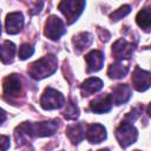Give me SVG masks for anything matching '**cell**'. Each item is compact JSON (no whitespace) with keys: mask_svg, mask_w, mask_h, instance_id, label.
I'll use <instances>...</instances> for the list:
<instances>
[{"mask_svg":"<svg viewBox=\"0 0 151 151\" xmlns=\"http://www.w3.org/2000/svg\"><path fill=\"white\" fill-rule=\"evenodd\" d=\"M6 118H7V114H6V112L2 110V109H0V125L6 120Z\"/></svg>","mask_w":151,"mask_h":151,"instance_id":"cell-27","label":"cell"},{"mask_svg":"<svg viewBox=\"0 0 151 151\" xmlns=\"http://www.w3.org/2000/svg\"><path fill=\"white\" fill-rule=\"evenodd\" d=\"M129 73V66L123 64V60H117L116 63L111 64L107 70V76L111 79H120L124 78Z\"/></svg>","mask_w":151,"mask_h":151,"instance_id":"cell-19","label":"cell"},{"mask_svg":"<svg viewBox=\"0 0 151 151\" xmlns=\"http://www.w3.org/2000/svg\"><path fill=\"white\" fill-rule=\"evenodd\" d=\"M85 60H86V71H87V73L97 72L104 65V54H103V52H100L98 50H92L90 53L86 54Z\"/></svg>","mask_w":151,"mask_h":151,"instance_id":"cell-11","label":"cell"},{"mask_svg":"<svg viewBox=\"0 0 151 151\" xmlns=\"http://www.w3.org/2000/svg\"><path fill=\"white\" fill-rule=\"evenodd\" d=\"M73 45L77 52H83L84 50H86L87 47H90V45L93 41L92 34L88 32H80L77 35L73 37Z\"/></svg>","mask_w":151,"mask_h":151,"instance_id":"cell-18","label":"cell"},{"mask_svg":"<svg viewBox=\"0 0 151 151\" xmlns=\"http://www.w3.org/2000/svg\"><path fill=\"white\" fill-rule=\"evenodd\" d=\"M101 87H103L101 79H99L97 77H92V78H88L81 83L80 91H81V94L84 97H87V96H91V94L100 91Z\"/></svg>","mask_w":151,"mask_h":151,"instance_id":"cell-17","label":"cell"},{"mask_svg":"<svg viewBox=\"0 0 151 151\" xmlns=\"http://www.w3.org/2000/svg\"><path fill=\"white\" fill-rule=\"evenodd\" d=\"M59 127V120H45L39 123H31L33 137H50L53 136Z\"/></svg>","mask_w":151,"mask_h":151,"instance_id":"cell-6","label":"cell"},{"mask_svg":"<svg viewBox=\"0 0 151 151\" xmlns=\"http://www.w3.org/2000/svg\"><path fill=\"white\" fill-rule=\"evenodd\" d=\"M58 67V60L57 57L53 54H47L37 61L32 63L28 67V74L35 79V80H41L44 78H47L52 76Z\"/></svg>","mask_w":151,"mask_h":151,"instance_id":"cell-1","label":"cell"},{"mask_svg":"<svg viewBox=\"0 0 151 151\" xmlns=\"http://www.w3.org/2000/svg\"><path fill=\"white\" fill-rule=\"evenodd\" d=\"M34 53V48L32 45L29 44H22L19 48V58L21 60H26L28 59L29 57H32Z\"/></svg>","mask_w":151,"mask_h":151,"instance_id":"cell-24","label":"cell"},{"mask_svg":"<svg viewBox=\"0 0 151 151\" xmlns=\"http://www.w3.org/2000/svg\"><path fill=\"white\" fill-rule=\"evenodd\" d=\"M86 138L91 144H99L106 139V129L100 124L88 125L86 131Z\"/></svg>","mask_w":151,"mask_h":151,"instance_id":"cell-14","label":"cell"},{"mask_svg":"<svg viewBox=\"0 0 151 151\" xmlns=\"http://www.w3.org/2000/svg\"><path fill=\"white\" fill-rule=\"evenodd\" d=\"M15 55V45L12 41H4L0 45V60L4 64H11L14 60Z\"/></svg>","mask_w":151,"mask_h":151,"instance_id":"cell-20","label":"cell"},{"mask_svg":"<svg viewBox=\"0 0 151 151\" xmlns=\"http://www.w3.org/2000/svg\"><path fill=\"white\" fill-rule=\"evenodd\" d=\"M85 0H61L58 8L66 18L67 24H73L78 20L85 8Z\"/></svg>","mask_w":151,"mask_h":151,"instance_id":"cell-2","label":"cell"},{"mask_svg":"<svg viewBox=\"0 0 151 151\" xmlns=\"http://www.w3.org/2000/svg\"><path fill=\"white\" fill-rule=\"evenodd\" d=\"M136 21L139 27H142L145 32H150L151 27V12L150 8H143L142 11L138 12L136 17Z\"/></svg>","mask_w":151,"mask_h":151,"instance_id":"cell-21","label":"cell"},{"mask_svg":"<svg viewBox=\"0 0 151 151\" xmlns=\"http://www.w3.org/2000/svg\"><path fill=\"white\" fill-rule=\"evenodd\" d=\"M116 138L122 147H127L133 144L138 138V131L132 125V123L127 120H123L120 125L116 129Z\"/></svg>","mask_w":151,"mask_h":151,"instance_id":"cell-3","label":"cell"},{"mask_svg":"<svg viewBox=\"0 0 151 151\" xmlns=\"http://www.w3.org/2000/svg\"><path fill=\"white\" fill-rule=\"evenodd\" d=\"M111 107H112V101H111L110 94H100L90 103V110L94 113L110 112Z\"/></svg>","mask_w":151,"mask_h":151,"instance_id":"cell-13","label":"cell"},{"mask_svg":"<svg viewBox=\"0 0 151 151\" xmlns=\"http://www.w3.org/2000/svg\"><path fill=\"white\" fill-rule=\"evenodd\" d=\"M4 94L9 98H18L22 93V83L18 74L12 73L4 79Z\"/></svg>","mask_w":151,"mask_h":151,"instance_id":"cell-7","label":"cell"},{"mask_svg":"<svg viewBox=\"0 0 151 151\" xmlns=\"http://www.w3.org/2000/svg\"><path fill=\"white\" fill-rule=\"evenodd\" d=\"M132 96V90L127 84H118L112 90V94H110L111 101L114 105H122L126 103Z\"/></svg>","mask_w":151,"mask_h":151,"instance_id":"cell-10","label":"cell"},{"mask_svg":"<svg viewBox=\"0 0 151 151\" xmlns=\"http://www.w3.org/2000/svg\"><path fill=\"white\" fill-rule=\"evenodd\" d=\"M64 117L67 120H76L79 117V107L72 100H70L66 104V109L64 111Z\"/></svg>","mask_w":151,"mask_h":151,"instance_id":"cell-22","label":"cell"},{"mask_svg":"<svg viewBox=\"0 0 151 151\" xmlns=\"http://www.w3.org/2000/svg\"><path fill=\"white\" fill-rule=\"evenodd\" d=\"M24 27V15L20 12H13L6 17V32L8 34H17Z\"/></svg>","mask_w":151,"mask_h":151,"instance_id":"cell-12","label":"cell"},{"mask_svg":"<svg viewBox=\"0 0 151 151\" xmlns=\"http://www.w3.org/2000/svg\"><path fill=\"white\" fill-rule=\"evenodd\" d=\"M139 116H140V110H139V107H133V109L125 116L124 120H127V122H130V123H133Z\"/></svg>","mask_w":151,"mask_h":151,"instance_id":"cell-25","label":"cell"},{"mask_svg":"<svg viewBox=\"0 0 151 151\" xmlns=\"http://www.w3.org/2000/svg\"><path fill=\"white\" fill-rule=\"evenodd\" d=\"M0 35H1V22H0Z\"/></svg>","mask_w":151,"mask_h":151,"instance_id":"cell-28","label":"cell"},{"mask_svg":"<svg viewBox=\"0 0 151 151\" xmlns=\"http://www.w3.org/2000/svg\"><path fill=\"white\" fill-rule=\"evenodd\" d=\"M66 134L72 144H79L85 138V124L77 123L72 124L66 129Z\"/></svg>","mask_w":151,"mask_h":151,"instance_id":"cell-16","label":"cell"},{"mask_svg":"<svg viewBox=\"0 0 151 151\" xmlns=\"http://www.w3.org/2000/svg\"><path fill=\"white\" fill-rule=\"evenodd\" d=\"M150 72L142 70L139 67H136L132 74V85L133 87L139 91V92H144L150 87Z\"/></svg>","mask_w":151,"mask_h":151,"instance_id":"cell-9","label":"cell"},{"mask_svg":"<svg viewBox=\"0 0 151 151\" xmlns=\"http://www.w3.org/2000/svg\"><path fill=\"white\" fill-rule=\"evenodd\" d=\"M65 104V97L59 91L47 87L45 88L41 98H40V105L44 110H57L63 107Z\"/></svg>","mask_w":151,"mask_h":151,"instance_id":"cell-4","label":"cell"},{"mask_svg":"<svg viewBox=\"0 0 151 151\" xmlns=\"http://www.w3.org/2000/svg\"><path fill=\"white\" fill-rule=\"evenodd\" d=\"M134 46V44L129 42L124 38H120L112 45V54L117 60H127L132 57Z\"/></svg>","mask_w":151,"mask_h":151,"instance_id":"cell-8","label":"cell"},{"mask_svg":"<svg viewBox=\"0 0 151 151\" xmlns=\"http://www.w3.org/2000/svg\"><path fill=\"white\" fill-rule=\"evenodd\" d=\"M66 28L61 19L57 15H51L45 24V35L51 40H58L63 34H65Z\"/></svg>","mask_w":151,"mask_h":151,"instance_id":"cell-5","label":"cell"},{"mask_svg":"<svg viewBox=\"0 0 151 151\" xmlns=\"http://www.w3.org/2000/svg\"><path fill=\"white\" fill-rule=\"evenodd\" d=\"M14 137H15L18 145H22L25 143H28L33 138L32 130H31V123L24 122L19 126H17V129L14 131Z\"/></svg>","mask_w":151,"mask_h":151,"instance_id":"cell-15","label":"cell"},{"mask_svg":"<svg viewBox=\"0 0 151 151\" xmlns=\"http://www.w3.org/2000/svg\"><path fill=\"white\" fill-rule=\"evenodd\" d=\"M9 147V137L0 134V151L1 150H7Z\"/></svg>","mask_w":151,"mask_h":151,"instance_id":"cell-26","label":"cell"},{"mask_svg":"<svg viewBox=\"0 0 151 151\" xmlns=\"http://www.w3.org/2000/svg\"><path fill=\"white\" fill-rule=\"evenodd\" d=\"M130 12H131V7L129 5H123L118 9H116L114 12H112L110 14V19H111V21H118V20L123 19L124 17H126Z\"/></svg>","mask_w":151,"mask_h":151,"instance_id":"cell-23","label":"cell"}]
</instances>
